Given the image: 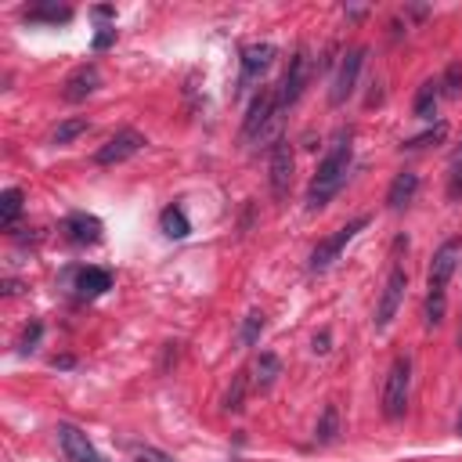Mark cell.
Here are the masks:
<instances>
[{"mask_svg": "<svg viewBox=\"0 0 462 462\" xmlns=\"http://www.w3.org/2000/svg\"><path fill=\"white\" fill-rule=\"evenodd\" d=\"M22 203H26V196H22L19 189H8L4 196H0V224L12 228V224L22 217Z\"/></svg>", "mask_w": 462, "mask_h": 462, "instance_id": "ffe728a7", "label": "cell"}, {"mask_svg": "<svg viewBox=\"0 0 462 462\" xmlns=\"http://www.w3.org/2000/svg\"><path fill=\"white\" fill-rule=\"evenodd\" d=\"M26 19H29V22H55V26H58V22H69L72 12H69V8H58V4H40V8H29Z\"/></svg>", "mask_w": 462, "mask_h": 462, "instance_id": "7402d4cb", "label": "cell"}, {"mask_svg": "<svg viewBox=\"0 0 462 462\" xmlns=\"http://www.w3.org/2000/svg\"><path fill=\"white\" fill-rule=\"evenodd\" d=\"M253 373H256V376H253V387H256L260 394H267V391L274 387V380L282 376V361L264 350V354L256 357V365H253Z\"/></svg>", "mask_w": 462, "mask_h": 462, "instance_id": "e0dca14e", "label": "cell"}, {"mask_svg": "<svg viewBox=\"0 0 462 462\" xmlns=\"http://www.w3.org/2000/svg\"><path fill=\"white\" fill-rule=\"evenodd\" d=\"M441 95L444 98H458L462 95V62H451L441 76Z\"/></svg>", "mask_w": 462, "mask_h": 462, "instance_id": "cb8c5ba5", "label": "cell"}, {"mask_svg": "<svg viewBox=\"0 0 462 462\" xmlns=\"http://www.w3.org/2000/svg\"><path fill=\"white\" fill-rule=\"evenodd\" d=\"M462 264V239H448L437 253H433V264H430V274H426V325H437L444 318V290L451 282V274L458 271Z\"/></svg>", "mask_w": 462, "mask_h": 462, "instance_id": "7a4b0ae2", "label": "cell"}, {"mask_svg": "<svg viewBox=\"0 0 462 462\" xmlns=\"http://www.w3.org/2000/svg\"><path fill=\"white\" fill-rule=\"evenodd\" d=\"M405 290H408V274H405L401 264H394L391 274H387V282H383V297H380V304H376V318H373L380 332L391 329V322L398 318V307H401V300H405Z\"/></svg>", "mask_w": 462, "mask_h": 462, "instance_id": "5b68a950", "label": "cell"}, {"mask_svg": "<svg viewBox=\"0 0 462 462\" xmlns=\"http://www.w3.org/2000/svg\"><path fill=\"white\" fill-rule=\"evenodd\" d=\"M365 47H350L347 55H343V62H340V72H336V80H332V105H343L350 95H354V87H357V72H361V65H365Z\"/></svg>", "mask_w": 462, "mask_h": 462, "instance_id": "9c48e42d", "label": "cell"}, {"mask_svg": "<svg viewBox=\"0 0 462 462\" xmlns=\"http://www.w3.org/2000/svg\"><path fill=\"white\" fill-rule=\"evenodd\" d=\"M441 98H444V95H441V80H426V83L419 87V95H416V116H419V120H433Z\"/></svg>", "mask_w": 462, "mask_h": 462, "instance_id": "ac0fdd59", "label": "cell"}, {"mask_svg": "<svg viewBox=\"0 0 462 462\" xmlns=\"http://www.w3.org/2000/svg\"><path fill=\"white\" fill-rule=\"evenodd\" d=\"M458 347H462V329H458Z\"/></svg>", "mask_w": 462, "mask_h": 462, "instance_id": "d6a6232c", "label": "cell"}, {"mask_svg": "<svg viewBox=\"0 0 462 462\" xmlns=\"http://www.w3.org/2000/svg\"><path fill=\"white\" fill-rule=\"evenodd\" d=\"M102 87V72H98V65L95 62H83V65H76L72 72H69V80H65V102H83V98H90L95 90Z\"/></svg>", "mask_w": 462, "mask_h": 462, "instance_id": "8fae6325", "label": "cell"}, {"mask_svg": "<svg viewBox=\"0 0 462 462\" xmlns=\"http://www.w3.org/2000/svg\"><path fill=\"white\" fill-rule=\"evenodd\" d=\"M408 391H412V357H398L387 373L383 383V416L387 419H401L408 408Z\"/></svg>", "mask_w": 462, "mask_h": 462, "instance_id": "3957f363", "label": "cell"}, {"mask_svg": "<svg viewBox=\"0 0 462 462\" xmlns=\"http://www.w3.org/2000/svg\"><path fill=\"white\" fill-rule=\"evenodd\" d=\"M458 437H462V412H458Z\"/></svg>", "mask_w": 462, "mask_h": 462, "instance_id": "1f68e13d", "label": "cell"}, {"mask_svg": "<svg viewBox=\"0 0 462 462\" xmlns=\"http://www.w3.org/2000/svg\"><path fill=\"white\" fill-rule=\"evenodd\" d=\"M361 228H368V217H354L350 224H343L340 231H332L325 242H318L315 246V253H311V260H307V267L315 271V274H322V271H329L332 267V260H340V253L354 242V235L361 231Z\"/></svg>", "mask_w": 462, "mask_h": 462, "instance_id": "277c9868", "label": "cell"}, {"mask_svg": "<svg viewBox=\"0 0 462 462\" xmlns=\"http://www.w3.org/2000/svg\"><path fill=\"white\" fill-rule=\"evenodd\" d=\"M65 235L76 246H95L102 239V221L95 214H69L65 217Z\"/></svg>", "mask_w": 462, "mask_h": 462, "instance_id": "4fadbf2b", "label": "cell"}, {"mask_svg": "<svg viewBox=\"0 0 462 462\" xmlns=\"http://www.w3.org/2000/svg\"><path fill=\"white\" fill-rule=\"evenodd\" d=\"M58 444H62L69 462H102L95 444H90L87 433L80 426H72V423H58Z\"/></svg>", "mask_w": 462, "mask_h": 462, "instance_id": "7c38bea8", "label": "cell"}, {"mask_svg": "<svg viewBox=\"0 0 462 462\" xmlns=\"http://www.w3.org/2000/svg\"><path fill=\"white\" fill-rule=\"evenodd\" d=\"M448 196L451 199H462V163L455 166V173H451V184H448Z\"/></svg>", "mask_w": 462, "mask_h": 462, "instance_id": "f1b7e54d", "label": "cell"}, {"mask_svg": "<svg viewBox=\"0 0 462 462\" xmlns=\"http://www.w3.org/2000/svg\"><path fill=\"white\" fill-rule=\"evenodd\" d=\"M87 130V120L83 116H72V120H62L58 127H55V134H51V145H69L72 138H80Z\"/></svg>", "mask_w": 462, "mask_h": 462, "instance_id": "603a6c76", "label": "cell"}, {"mask_svg": "<svg viewBox=\"0 0 462 462\" xmlns=\"http://www.w3.org/2000/svg\"><path fill=\"white\" fill-rule=\"evenodd\" d=\"M350 159H354V148H350V134H336V141L329 145L325 159L318 163V173L311 177V189H307V210H322L329 206V199L347 184V173H350Z\"/></svg>", "mask_w": 462, "mask_h": 462, "instance_id": "6da1fadb", "label": "cell"}, {"mask_svg": "<svg viewBox=\"0 0 462 462\" xmlns=\"http://www.w3.org/2000/svg\"><path fill=\"white\" fill-rule=\"evenodd\" d=\"M416 192H419V173L405 170V173H398V177H394V184H391V192H387V206H391V210H405V206L416 199Z\"/></svg>", "mask_w": 462, "mask_h": 462, "instance_id": "2e32d148", "label": "cell"}, {"mask_svg": "<svg viewBox=\"0 0 462 462\" xmlns=\"http://www.w3.org/2000/svg\"><path fill=\"white\" fill-rule=\"evenodd\" d=\"M274 116H282V109H279V87H264L260 95L249 102V113H246L242 134H246V138H260Z\"/></svg>", "mask_w": 462, "mask_h": 462, "instance_id": "8992f818", "label": "cell"}, {"mask_svg": "<svg viewBox=\"0 0 462 462\" xmlns=\"http://www.w3.org/2000/svg\"><path fill=\"white\" fill-rule=\"evenodd\" d=\"M40 332H44V325H40V322H33V325L26 329V336H22V343H19V350H22V354H29V350H33V347L40 343Z\"/></svg>", "mask_w": 462, "mask_h": 462, "instance_id": "83f0119b", "label": "cell"}, {"mask_svg": "<svg viewBox=\"0 0 462 462\" xmlns=\"http://www.w3.org/2000/svg\"><path fill=\"white\" fill-rule=\"evenodd\" d=\"M105 290H113V274H109L105 267H83V271L76 274V293H80L83 300H95V297H102Z\"/></svg>", "mask_w": 462, "mask_h": 462, "instance_id": "9a60e30c", "label": "cell"}, {"mask_svg": "<svg viewBox=\"0 0 462 462\" xmlns=\"http://www.w3.org/2000/svg\"><path fill=\"white\" fill-rule=\"evenodd\" d=\"M246 391H249V368H242V373L235 376V383H231V391H228V398H224V408H228V412H239Z\"/></svg>", "mask_w": 462, "mask_h": 462, "instance_id": "d4e9b609", "label": "cell"}, {"mask_svg": "<svg viewBox=\"0 0 462 462\" xmlns=\"http://www.w3.org/2000/svg\"><path fill=\"white\" fill-rule=\"evenodd\" d=\"M304 83H307V55L297 51V55L290 58V69H286L282 83H279V109H282V113L304 95Z\"/></svg>", "mask_w": 462, "mask_h": 462, "instance_id": "30bf717a", "label": "cell"}, {"mask_svg": "<svg viewBox=\"0 0 462 462\" xmlns=\"http://www.w3.org/2000/svg\"><path fill=\"white\" fill-rule=\"evenodd\" d=\"M325 343H329V336H325V332H322V336H315V350H318V354H325V350H329Z\"/></svg>", "mask_w": 462, "mask_h": 462, "instance_id": "4dcf8cb0", "label": "cell"}, {"mask_svg": "<svg viewBox=\"0 0 462 462\" xmlns=\"http://www.w3.org/2000/svg\"><path fill=\"white\" fill-rule=\"evenodd\" d=\"M293 189V145L279 138L271 145V192L274 199H290Z\"/></svg>", "mask_w": 462, "mask_h": 462, "instance_id": "52a82bcc", "label": "cell"}, {"mask_svg": "<svg viewBox=\"0 0 462 462\" xmlns=\"http://www.w3.org/2000/svg\"><path fill=\"white\" fill-rule=\"evenodd\" d=\"M260 332H264V315H260V311H253V315L246 318V325H242V343H246V347H253Z\"/></svg>", "mask_w": 462, "mask_h": 462, "instance_id": "4316f807", "label": "cell"}, {"mask_svg": "<svg viewBox=\"0 0 462 462\" xmlns=\"http://www.w3.org/2000/svg\"><path fill=\"white\" fill-rule=\"evenodd\" d=\"M113 40H116V29H102V33L95 37V51H105Z\"/></svg>", "mask_w": 462, "mask_h": 462, "instance_id": "f546056e", "label": "cell"}, {"mask_svg": "<svg viewBox=\"0 0 462 462\" xmlns=\"http://www.w3.org/2000/svg\"><path fill=\"white\" fill-rule=\"evenodd\" d=\"M448 138V127L444 123H437V127H430L426 134H419V138H408L405 141V148H426V145H441Z\"/></svg>", "mask_w": 462, "mask_h": 462, "instance_id": "484cf974", "label": "cell"}, {"mask_svg": "<svg viewBox=\"0 0 462 462\" xmlns=\"http://www.w3.org/2000/svg\"><path fill=\"white\" fill-rule=\"evenodd\" d=\"M274 62V47L271 44H249L242 51V83H253L256 76H264Z\"/></svg>", "mask_w": 462, "mask_h": 462, "instance_id": "5bb4252c", "label": "cell"}, {"mask_svg": "<svg viewBox=\"0 0 462 462\" xmlns=\"http://www.w3.org/2000/svg\"><path fill=\"white\" fill-rule=\"evenodd\" d=\"M145 145H148V141H145V134H138V130H120V134H113V138L95 152V163H98V166L127 163V159H130V155H138Z\"/></svg>", "mask_w": 462, "mask_h": 462, "instance_id": "ba28073f", "label": "cell"}, {"mask_svg": "<svg viewBox=\"0 0 462 462\" xmlns=\"http://www.w3.org/2000/svg\"><path fill=\"white\" fill-rule=\"evenodd\" d=\"M340 433V408L336 405H325L322 408V419H318V430H315V441L318 444H332Z\"/></svg>", "mask_w": 462, "mask_h": 462, "instance_id": "44dd1931", "label": "cell"}, {"mask_svg": "<svg viewBox=\"0 0 462 462\" xmlns=\"http://www.w3.org/2000/svg\"><path fill=\"white\" fill-rule=\"evenodd\" d=\"M159 228H163L166 239H189V231H192V224H189V217H184L181 206H166L163 217H159Z\"/></svg>", "mask_w": 462, "mask_h": 462, "instance_id": "d6986e66", "label": "cell"}]
</instances>
